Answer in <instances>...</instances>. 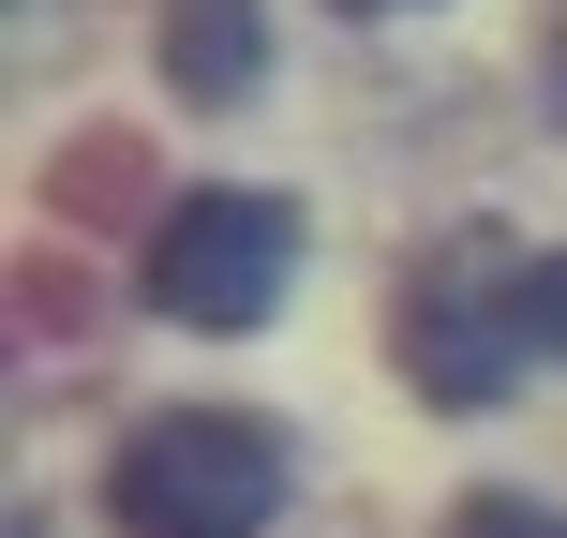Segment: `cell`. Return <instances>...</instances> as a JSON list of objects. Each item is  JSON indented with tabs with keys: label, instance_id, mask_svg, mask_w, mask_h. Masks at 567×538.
Here are the masks:
<instances>
[{
	"label": "cell",
	"instance_id": "cell-8",
	"mask_svg": "<svg viewBox=\"0 0 567 538\" xmlns=\"http://www.w3.org/2000/svg\"><path fill=\"white\" fill-rule=\"evenodd\" d=\"M343 16H389V0H343Z\"/></svg>",
	"mask_w": 567,
	"mask_h": 538
},
{
	"label": "cell",
	"instance_id": "cell-5",
	"mask_svg": "<svg viewBox=\"0 0 567 538\" xmlns=\"http://www.w3.org/2000/svg\"><path fill=\"white\" fill-rule=\"evenodd\" d=\"M463 538H553V524H523V509H478V524H463Z\"/></svg>",
	"mask_w": 567,
	"mask_h": 538
},
{
	"label": "cell",
	"instance_id": "cell-1",
	"mask_svg": "<svg viewBox=\"0 0 567 538\" xmlns=\"http://www.w3.org/2000/svg\"><path fill=\"white\" fill-rule=\"evenodd\" d=\"M553 344V300H538V255H508V240H433L419 284H403V374H419V404H493L523 389V359Z\"/></svg>",
	"mask_w": 567,
	"mask_h": 538
},
{
	"label": "cell",
	"instance_id": "cell-2",
	"mask_svg": "<svg viewBox=\"0 0 567 538\" xmlns=\"http://www.w3.org/2000/svg\"><path fill=\"white\" fill-rule=\"evenodd\" d=\"M120 524L135 538H255L284 509V434L225 419V404H195V419H150L135 449H120Z\"/></svg>",
	"mask_w": 567,
	"mask_h": 538
},
{
	"label": "cell",
	"instance_id": "cell-4",
	"mask_svg": "<svg viewBox=\"0 0 567 538\" xmlns=\"http://www.w3.org/2000/svg\"><path fill=\"white\" fill-rule=\"evenodd\" d=\"M165 75L195 90V105H239V90L269 75V16L255 0H165Z\"/></svg>",
	"mask_w": 567,
	"mask_h": 538
},
{
	"label": "cell",
	"instance_id": "cell-7",
	"mask_svg": "<svg viewBox=\"0 0 567 538\" xmlns=\"http://www.w3.org/2000/svg\"><path fill=\"white\" fill-rule=\"evenodd\" d=\"M553 105H567V16H553Z\"/></svg>",
	"mask_w": 567,
	"mask_h": 538
},
{
	"label": "cell",
	"instance_id": "cell-3",
	"mask_svg": "<svg viewBox=\"0 0 567 538\" xmlns=\"http://www.w3.org/2000/svg\"><path fill=\"white\" fill-rule=\"evenodd\" d=\"M299 284V210L284 195H179L165 240H150V300L179 314V329H255V314Z\"/></svg>",
	"mask_w": 567,
	"mask_h": 538
},
{
	"label": "cell",
	"instance_id": "cell-6",
	"mask_svg": "<svg viewBox=\"0 0 567 538\" xmlns=\"http://www.w3.org/2000/svg\"><path fill=\"white\" fill-rule=\"evenodd\" d=\"M538 300H553V344H567V255H538Z\"/></svg>",
	"mask_w": 567,
	"mask_h": 538
}]
</instances>
